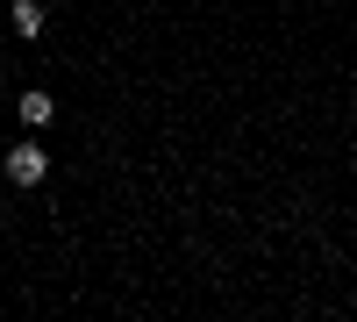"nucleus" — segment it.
I'll list each match as a JSON object with an SVG mask.
<instances>
[{
    "mask_svg": "<svg viewBox=\"0 0 357 322\" xmlns=\"http://www.w3.org/2000/svg\"><path fill=\"white\" fill-rule=\"evenodd\" d=\"M43 172H50V151H43V143H15V151H8V180H15V186H36Z\"/></svg>",
    "mask_w": 357,
    "mask_h": 322,
    "instance_id": "nucleus-1",
    "label": "nucleus"
},
{
    "mask_svg": "<svg viewBox=\"0 0 357 322\" xmlns=\"http://www.w3.org/2000/svg\"><path fill=\"white\" fill-rule=\"evenodd\" d=\"M15 115H22L29 129H43L50 115H57V101H50V94H22V101H15Z\"/></svg>",
    "mask_w": 357,
    "mask_h": 322,
    "instance_id": "nucleus-2",
    "label": "nucleus"
},
{
    "mask_svg": "<svg viewBox=\"0 0 357 322\" xmlns=\"http://www.w3.org/2000/svg\"><path fill=\"white\" fill-rule=\"evenodd\" d=\"M15 36H43V0H15Z\"/></svg>",
    "mask_w": 357,
    "mask_h": 322,
    "instance_id": "nucleus-3",
    "label": "nucleus"
}]
</instances>
